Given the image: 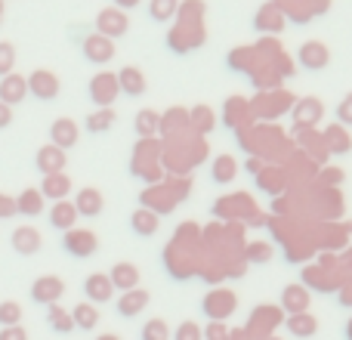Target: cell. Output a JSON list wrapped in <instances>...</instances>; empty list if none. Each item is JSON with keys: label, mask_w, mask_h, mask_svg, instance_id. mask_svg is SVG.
<instances>
[{"label": "cell", "mask_w": 352, "mask_h": 340, "mask_svg": "<svg viewBox=\"0 0 352 340\" xmlns=\"http://www.w3.org/2000/svg\"><path fill=\"white\" fill-rule=\"evenodd\" d=\"M62 244H65V251L72 257H93L99 248V238L87 229H68L65 238H62Z\"/></svg>", "instance_id": "obj_1"}, {"label": "cell", "mask_w": 352, "mask_h": 340, "mask_svg": "<svg viewBox=\"0 0 352 340\" xmlns=\"http://www.w3.org/2000/svg\"><path fill=\"white\" fill-rule=\"evenodd\" d=\"M25 84H28V93H34L37 99H56L59 96V78H56L53 72H47V68L31 72L28 78H25Z\"/></svg>", "instance_id": "obj_2"}, {"label": "cell", "mask_w": 352, "mask_h": 340, "mask_svg": "<svg viewBox=\"0 0 352 340\" xmlns=\"http://www.w3.org/2000/svg\"><path fill=\"white\" fill-rule=\"evenodd\" d=\"M118 74H96V78L90 81V99L99 105V109H109L111 99L118 96Z\"/></svg>", "instance_id": "obj_3"}, {"label": "cell", "mask_w": 352, "mask_h": 340, "mask_svg": "<svg viewBox=\"0 0 352 340\" xmlns=\"http://www.w3.org/2000/svg\"><path fill=\"white\" fill-rule=\"evenodd\" d=\"M62 291H65V281L56 279V275H43V279H37L34 285H31V300L53 306L56 300L62 297Z\"/></svg>", "instance_id": "obj_4"}, {"label": "cell", "mask_w": 352, "mask_h": 340, "mask_svg": "<svg viewBox=\"0 0 352 340\" xmlns=\"http://www.w3.org/2000/svg\"><path fill=\"white\" fill-rule=\"evenodd\" d=\"M78 124L72 121V118H56L53 127H50V146L62 149V152H68V149L78 142Z\"/></svg>", "instance_id": "obj_5"}, {"label": "cell", "mask_w": 352, "mask_h": 340, "mask_svg": "<svg viewBox=\"0 0 352 340\" xmlns=\"http://www.w3.org/2000/svg\"><path fill=\"white\" fill-rule=\"evenodd\" d=\"M96 28H99V34L102 37H109V41H115V37H121V34H127V16H124L121 10H102L96 16Z\"/></svg>", "instance_id": "obj_6"}, {"label": "cell", "mask_w": 352, "mask_h": 340, "mask_svg": "<svg viewBox=\"0 0 352 340\" xmlns=\"http://www.w3.org/2000/svg\"><path fill=\"white\" fill-rule=\"evenodd\" d=\"M41 232L34 229V226H19L16 232H12V251L22 257H31L41 251Z\"/></svg>", "instance_id": "obj_7"}, {"label": "cell", "mask_w": 352, "mask_h": 340, "mask_svg": "<svg viewBox=\"0 0 352 340\" xmlns=\"http://www.w3.org/2000/svg\"><path fill=\"white\" fill-rule=\"evenodd\" d=\"M28 96V84H25V78H19V74H6V78H0V103L3 105H19L22 99Z\"/></svg>", "instance_id": "obj_8"}, {"label": "cell", "mask_w": 352, "mask_h": 340, "mask_svg": "<svg viewBox=\"0 0 352 340\" xmlns=\"http://www.w3.org/2000/svg\"><path fill=\"white\" fill-rule=\"evenodd\" d=\"M328 47L324 43H318V41H309V43H303L300 47V65L303 68H309V72H322L324 65H328Z\"/></svg>", "instance_id": "obj_9"}, {"label": "cell", "mask_w": 352, "mask_h": 340, "mask_svg": "<svg viewBox=\"0 0 352 340\" xmlns=\"http://www.w3.org/2000/svg\"><path fill=\"white\" fill-rule=\"evenodd\" d=\"M84 56L90 62H96V65H102V62H109L111 56H115V43L102 34H90L84 41Z\"/></svg>", "instance_id": "obj_10"}, {"label": "cell", "mask_w": 352, "mask_h": 340, "mask_svg": "<svg viewBox=\"0 0 352 340\" xmlns=\"http://www.w3.org/2000/svg\"><path fill=\"white\" fill-rule=\"evenodd\" d=\"M111 281H109V275H102V273H93L90 279L84 281V294H87V300L90 304H109L111 300Z\"/></svg>", "instance_id": "obj_11"}, {"label": "cell", "mask_w": 352, "mask_h": 340, "mask_svg": "<svg viewBox=\"0 0 352 340\" xmlns=\"http://www.w3.org/2000/svg\"><path fill=\"white\" fill-rule=\"evenodd\" d=\"M109 281H111V288H118V291H133L136 281H140V269H136L133 263H118V266L109 273Z\"/></svg>", "instance_id": "obj_12"}, {"label": "cell", "mask_w": 352, "mask_h": 340, "mask_svg": "<svg viewBox=\"0 0 352 340\" xmlns=\"http://www.w3.org/2000/svg\"><path fill=\"white\" fill-rule=\"evenodd\" d=\"M62 167H65V152L56 146H43L41 152H37V170H41L43 176L50 173H62Z\"/></svg>", "instance_id": "obj_13"}, {"label": "cell", "mask_w": 352, "mask_h": 340, "mask_svg": "<svg viewBox=\"0 0 352 340\" xmlns=\"http://www.w3.org/2000/svg\"><path fill=\"white\" fill-rule=\"evenodd\" d=\"M74 220H78V211H74V204H68V201H56L53 207H50V226L59 232H68L74 229Z\"/></svg>", "instance_id": "obj_14"}, {"label": "cell", "mask_w": 352, "mask_h": 340, "mask_svg": "<svg viewBox=\"0 0 352 340\" xmlns=\"http://www.w3.org/2000/svg\"><path fill=\"white\" fill-rule=\"evenodd\" d=\"M74 211H78V217H99L102 213V195L96 189H80L78 198H74Z\"/></svg>", "instance_id": "obj_15"}, {"label": "cell", "mask_w": 352, "mask_h": 340, "mask_svg": "<svg viewBox=\"0 0 352 340\" xmlns=\"http://www.w3.org/2000/svg\"><path fill=\"white\" fill-rule=\"evenodd\" d=\"M148 306V291H124V297H121V304H118V312H121L124 319H133V316H140L142 310Z\"/></svg>", "instance_id": "obj_16"}, {"label": "cell", "mask_w": 352, "mask_h": 340, "mask_svg": "<svg viewBox=\"0 0 352 340\" xmlns=\"http://www.w3.org/2000/svg\"><path fill=\"white\" fill-rule=\"evenodd\" d=\"M281 306H285L291 316L306 312V310H309V294H306V288H300V285L285 288V291H281Z\"/></svg>", "instance_id": "obj_17"}, {"label": "cell", "mask_w": 352, "mask_h": 340, "mask_svg": "<svg viewBox=\"0 0 352 340\" xmlns=\"http://www.w3.org/2000/svg\"><path fill=\"white\" fill-rule=\"evenodd\" d=\"M118 90H124L127 96H142L146 93V74L140 68H124L118 74Z\"/></svg>", "instance_id": "obj_18"}, {"label": "cell", "mask_w": 352, "mask_h": 340, "mask_svg": "<svg viewBox=\"0 0 352 340\" xmlns=\"http://www.w3.org/2000/svg\"><path fill=\"white\" fill-rule=\"evenodd\" d=\"M68 192H72V180H68L65 173H50L41 186L43 198H53V201H65Z\"/></svg>", "instance_id": "obj_19"}, {"label": "cell", "mask_w": 352, "mask_h": 340, "mask_svg": "<svg viewBox=\"0 0 352 340\" xmlns=\"http://www.w3.org/2000/svg\"><path fill=\"white\" fill-rule=\"evenodd\" d=\"M12 207H16L19 213H25V217H37V213L43 211V195L37 192V189H25Z\"/></svg>", "instance_id": "obj_20"}, {"label": "cell", "mask_w": 352, "mask_h": 340, "mask_svg": "<svg viewBox=\"0 0 352 340\" xmlns=\"http://www.w3.org/2000/svg\"><path fill=\"white\" fill-rule=\"evenodd\" d=\"M72 322L74 328H84V331H93L99 325V310L93 304H78L72 310Z\"/></svg>", "instance_id": "obj_21"}, {"label": "cell", "mask_w": 352, "mask_h": 340, "mask_svg": "<svg viewBox=\"0 0 352 340\" xmlns=\"http://www.w3.org/2000/svg\"><path fill=\"white\" fill-rule=\"evenodd\" d=\"M285 16H281V6L278 3H266L260 12H256V28L263 31H278Z\"/></svg>", "instance_id": "obj_22"}, {"label": "cell", "mask_w": 352, "mask_h": 340, "mask_svg": "<svg viewBox=\"0 0 352 340\" xmlns=\"http://www.w3.org/2000/svg\"><path fill=\"white\" fill-rule=\"evenodd\" d=\"M130 226H133L136 235L148 238V235H155V229H158V217H155L152 211H136L133 217H130Z\"/></svg>", "instance_id": "obj_23"}, {"label": "cell", "mask_w": 352, "mask_h": 340, "mask_svg": "<svg viewBox=\"0 0 352 340\" xmlns=\"http://www.w3.org/2000/svg\"><path fill=\"white\" fill-rule=\"evenodd\" d=\"M287 328H291V334H297V337H312L318 328V322L309 316V312H297V316L287 319Z\"/></svg>", "instance_id": "obj_24"}, {"label": "cell", "mask_w": 352, "mask_h": 340, "mask_svg": "<svg viewBox=\"0 0 352 340\" xmlns=\"http://www.w3.org/2000/svg\"><path fill=\"white\" fill-rule=\"evenodd\" d=\"M50 328L59 331V334H68V331H74V322H72V312H65L62 306H50V316H47Z\"/></svg>", "instance_id": "obj_25"}, {"label": "cell", "mask_w": 352, "mask_h": 340, "mask_svg": "<svg viewBox=\"0 0 352 340\" xmlns=\"http://www.w3.org/2000/svg\"><path fill=\"white\" fill-rule=\"evenodd\" d=\"M136 130H140V136L158 134V130H161V115H158V111H152V109L140 111V115H136Z\"/></svg>", "instance_id": "obj_26"}, {"label": "cell", "mask_w": 352, "mask_h": 340, "mask_svg": "<svg viewBox=\"0 0 352 340\" xmlns=\"http://www.w3.org/2000/svg\"><path fill=\"white\" fill-rule=\"evenodd\" d=\"M235 173H238L235 158H229V155H219V158L213 161V180H217V182H229V180H235Z\"/></svg>", "instance_id": "obj_27"}, {"label": "cell", "mask_w": 352, "mask_h": 340, "mask_svg": "<svg viewBox=\"0 0 352 340\" xmlns=\"http://www.w3.org/2000/svg\"><path fill=\"white\" fill-rule=\"evenodd\" d=\"M111 124H115V111L111 109H99L87 118V130H90V134H105Z\"/></svg>", "instance_id": "obj_28"}, {"label": "cell", "mask_w": 352, "mask_h": 340, "mask_svg": "<svg viewBox=\"0 0 352 340\" xmlns=\"http://www.w3.org/2000/svg\"><path fill=\"white\" fill-rule=\"evenodd\" d=\"M204 312H207V316L223 319L226 312H232V297H229V294H213V297L204 300Z\"/></svg>", "instance_id": "obj_29"}, {"label": "cell", "mask_w": 352, "mask_h": 340, "mask_svg": "<svg viewBox=\"0 0 352 340\" xmlns=\"http://www.w3.org/2000/svg\"><path fill=\"white\" fill-rule=\"evenodd\" d=\"M22 322V306L16 304V300H6V304H0V325L3 328H12V325Z\"/></svg>", "instance_id": "obj_30"}, {"label": "cell", "mask_w": 352, "mask_h": 340, "mask_svg": "<svg viewBox=\"0 0 352 340\" xmlns=\"http://www.w3.org/2000/svg\"><path fill=\"white\" fill-rule=\"evenodd\" d=\"M148 12H152L155 22H167V19H170L173 12H176V0H152Z\"/></svg>", "instance_id": "obj_31"}, {"label": "cell", "mask_w": 352, "mask_h": 340, "mask_svg": "<svg viewBox=\"0 0 352 340\" xmlns=\"http://www.w3.org/2000/svg\"><path fill=\"white\" fill-rule=\"evenodd\" d=\"M12 65H16V47L6 41H0V78L12 74Z\"/></svg>", "instance_id": "obj_32"}, {"label": "cell", "mask_w": 352, "mask_h": 340, "mask_svg": "<svg viewBox=\"0 0 352 340\" xmlns=\"http://www.w3.org/2000/svg\"><path fill=\"white\" fill-rule=\"evenodd\" d=\"M142 340H167V325L161 319H152L146 325V331H142Z\"/></svg>", "instance_id": "obj_33"}, {"label": "cell", "mask_w": 352, "mask_h": 340, "mask_svg": "<svg viewBox=\"0 0 352 340\" xmlns=\"http://www.w3.org/2000/svg\"><path fill=\"white\" fill-rule=\"evenodd\" d=\"M337 118H340V124H352V93L340 103V109H337Z\"/></svg>", "instance_id": "obj_34"}, {"label": "cell", "mask_w": 352, "mask_h": 340, "mask_svg": "<svg viewBox=\"0 0 352 340\" xmlns=\"http://www.w3.org/2000/svg\"><path fill=\"white\" fill-rule=\"evenodd\" d=\"M176 340H198V325L182 322V325H179V334H176Z\"/></svg>", "instance_id": "obj_35"}, {"label": "cell", "mask_w": 352, "mask_h": 340, "mask_svg": "<svg viewBox=\"0 0 352 340\" xmlns=\"http://www.w3.org/2000/svg\"><path fill=\"white\" fill-rule=\"evenodd\" d=\"M0 340H25V331L19 328V325H12V328H3V331H0Z\"/></svg>", "instance_id": "obj_36"}, {"label": "cell", "mask_w": 352, "mask_h": 340, "mask_svg": "<svg viewBox=\"0 0 352 340\" xmlns=\"http://www.w3.org/2000/svg\"><path fill=\"white\" fill-rule=\"evenodd\" d=\"M10 124H12V109H10V105L0 103V130H6Z\"/></svg>", "instance_id": "obj_37"}, {"label": "cell", "mask_w": 352, "mask_h": 340, "mask_svg": "<svg viewBox=\"0 0 352 340\" xmlns=\"http://www.w3.org/2000/svg\"><path fill=\"white\" fill-rule=\"evenodd\" d=\"M207 340H226V325H210L207 328Z\"/></svg>", "instance_id": "obj_38"}, {"label": "cell", "mask_w": 352, "mask_h": 340, "mask_svg": "<svg viewBox=\"0 0 352 340\" xmlns=\"http://www.w3.org/2000/svg\"><path fill=\"white\" fill-rule=\"evenodd\" d=\"M250 257H254V260H269V248L266 244H263V248L256 244V248H250Z\"/></svg>", "instance_id": "obj_39"}, {"label": "cell", "mask_w": 352, "mask_h": 340, "mask_svg": "<svg viewBox=\"0 0 352 340\" xmlns=\"http://www.w3.org/2000/svg\"><path fill=\"white\" fill-rule=\"evenodd\" d=\"M346 337H349V340H352V322H349V331H346Z\"/></svg>", "instance_id": "obj_40"}]
</instances>
